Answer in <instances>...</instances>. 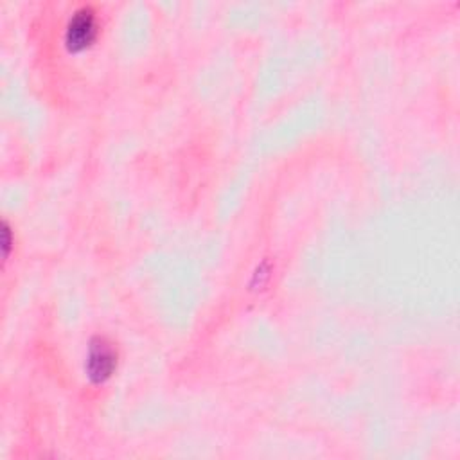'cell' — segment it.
I'll return each mask as SVG.
<instances>
[{"mask_svg":"<svg viewBox=\"0 0 460 460\" xmlns=\"http://www.w3.org/2000/svg\"><path fill=\"white\" fill-rule=\"evenodd\" d=\"M117 365V354L113 347L104 338H95L90 341L88 354H86V374L92 381L102 383L106 381Z\"/></svg>","mask_w":460,"mask_h":460,"instance_id":"cell-1","label":"cell"},{"mask_svg":"<svg viewBox=\"0 0 460 460\" xmlns=\"http://www.w3.org/2000/svg\"><path fill=\"white\" fill-rule=\"evenodd\" d=\"M97 34V20L90 7L77 9L66 23L65 41L70 50L86 49Z\"/></svg>","mask_w":460,"mask_h":460,"instance_id":"cell-2","label":"cell"},{"mask_svg":"<svg viewBox=\"0 0 460 460\" xmlns=\"http://www.w3.org/2000/svg\"><path fill=\"white\" fill-rule=\"evenodd\" d=\"M2 246H4V253L7 255V253H9V246H11V239H9V226H7V223H4V228H2Z\"/></svg>","mask_w":460,"mask_h":460,"instance_id":"cell-3","label":"cell"}]
</instances>
